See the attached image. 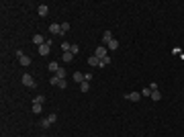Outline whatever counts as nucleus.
<instances>
[{"label":"nucleus","instance_id":"3","mask_svg":"<svg viewBox=\"0 0 184 137\" xmlns=\"http://www.w3.org/2000/svg\"><path fill=\"white\" fill-rule=\"evenodd\" d=\"M94 55H96L98 59H102L104 55H108V49L104 47V45H98V47H96V51H94Z\"/></svg>","mask_w":184,"mask_h":137},{"label":"nucleus","instance_id":"5","mask_svg":"<svg viewBox=\"0 0 184 137\" xmlns=\"http://www.w3.org/2000/svg\"><path fill=\"white\" fill-rule=\"evenodd\" d=\"M125 98L131 100V102H139L141 100V92H129V94H125Z\"/></svg>","mask_w":184,"mask_h":137},{"label":"nucleus","instance_id":"22","mask_svg":"<svg viewBox=\"0 0 184 137\" xmlns=\"http://www.w3.org/2000/svg\"><path fill=\"white\" fill-rule=\"evenodd\" d=\"M41 108H43V104H35V102H33V112H35V115H39Z\"/></svg>","mask_w":184,"mask_h":137},{"label":"nucleus","instance_id":"18","mask_svg":"<svg viewBox=\"0 0 184 137\" xmlns=\"http://www.w3.org/2000/svg\"><path fill=\"white\" fill-rule=\"evenodd\" d=\"M65 74H67V72L63 70V67H59V70L55 72V76H57V78H61V80H65Z\"/></svg>","mask_w":184,"mask_h":137},{"label":"nucleus","instance_id":"23","mask_svg":"<svg viewBox=\"0 0 184 137\" xmlns=\"http://www.w3.org/2000/svg\"><path fill=\"white\" fill-rule=\"evenodd\" d=\"M61 49H63V51H70V49H72V45L67 43V41H63V43H61Z\"/></svg>","mask_w":184,"mask_h":137},{"label":"nucleus","instance_id":"2","mask_svg":"<svg viewBox=\"0 0 184 137\" xmlns=\"http://www.w3.org/2000/svg\"><path fill=\"white\" fill-rule=\"evenodd\" d=\"M22 86H27V88H35V80L31 74H25L22 76Z\"/></svg>","mask_w":184,"mask_h":137},{"label":"nucleus","instance_id":"25","mask_svg":"<svg viewBox=\"0 0 184 137\" xmlns=\"http://www.w3.org/2000/svg\"><path fill=\"white\" fill-rule=\"evenodd\" d=\"M70 51H72V53H78V51H80V45H72Z\"/></svg>","mask_w":184,"mask_h":137},{"label":"nucleus","instance_id":"4","mask_svg":"<svg viewBox=\"0 0 184 137\" xmlns=\"http://www.w3.org/2000/svg\"><path fill=\"white\" fill-rule=\"evenodd\" d=\"M16 55H18V61H20V65H31V57H29V55H25L22 51H18Z\"/></svg>","mask_w":184,"mask_h":137},{"label":"nucleus","instance_id":"26","mask_svg":"<svg viewBox=\"0 0 184 137\" xmlns=\"http://www.w3.org/2000/svg\"><path fill=\"white\" fill-rule=\"evenodd\" d=\"M84 80H86V82H90V80H92V74H90V72H86V76H84Z\"/></svg>","mask_w":184,"mask_h":137},{"label":"nucleus","instance_id":"11","mask_svg":"<svg viewBox=\"0 0 184 137\" xmlns=\"http://www.w3.org/2000/svg\"><path fill=\"white\" fill-rule=\"evenodd\" d=\"M88 63H90V65H92V67H96V65H98V63H100V59H98V57H96V55H90V57H88Z\"/></svg>","mask_w":184,"mask_h":137},{"label":"nucleus","instance_id":"14","mask_svg":"<svg viewBox=\"0 0 184 137\" xmlns=\"http://www.w3.org/2000/svg\"><path fill=\"white\" fill-rule=\"evenodd\" d=\"M37 12H39V16H45V14H47V4H39Z\"/></svg>","mask_w":184,"mask_h":137},{"label":"nucleus","instance_id":"13","mask_svg":"<svg viewBox=\"0 0 184 137\" xmlns=\"http://www.w3.org/2000/svg\"><path fill=\"white\" fill-rule=\"evenodd\" d=\"M104 65H110V55H104V57L100 59V63H98V67H104Z\"/></svg>","mask_w":184,"mask_h":137},{"label":"nucleus","instance_id":"21","mask_svg":"<svg viewBox=\"0 0 184 137\" xmlns=\"http://www.w3.org/2000/svg\"><path fill=\"white\" fill-rule=\"evenodd\" d=\"M70 31V22H61V35H65Z\"/></svg>","mask_w":184,"mask_h":137},{"label":"nucleus","instance_id":"16","mask_svg":"<svg viewBox=\"0 0 184 137\" xmlns=\"http://www.w3.org/2000/svg\"><path fill=\"white\" fill-rule=\"evenodd\" d=\"M74 82L82 84V82H84V74H82V72H76V74H74Z\"/></svg>","mask_w":184,"mask_h":137},{"label":"nucleus","instance_id":"17","mask_svg":"<svg viewBox=\"0 0 184 137\" xmlns=\"http://www.w3.org/2000/svg\"><path fill=\"white\" fill-rule=\"evenodd\" d=\"M39 125H41L43 129H47V127H49V125H53V123L49 121V117H45V119H41V123H39Z\"/></svg>","mask_w":184,"mask_h":137},{"label":"nucleus","instance_id":"15","mask_svg":"<svg viewBox=\"0 0 184 137\" xmlns=\"http://www.w3.org/2000/svg\"><path fill=\"white\" fill-rule=\"evenodd\" d=\"M47 67H49V72H57V70H59V63L53 59V61H49V65H47Z\"/></svg>","mask_w":184,"mask_h":137},{"label":"nucleus","instance_id":"24","mask_svg":"<svg viewBox=\"0 0 184 137\" xmlns=\"http://www.w3.org/2000/svg\"><path fill=\"white\" fill-rule=\"evenodd\" d=\"M141 96H151V88H143L141 90Z\"/></svg>","mask_w":184,"mask_h":137},{"label":"nucleus","instance_id":"10","mask_svg":"<svg viewBox=\"0 0 184 137\" xmlns=\"http://www.w3.org/2000/svg\"><path fill=\"white\" fill-rule=\"evenodd\" d=\"M153 102H157V100H162V92H159V90H153L151 92V96H149Z\"/></svg>","mask_w":184,"mask_h":137},{"label":"nucleus","instance_id":"1","mask_svg":"<svg viewBox=\"0 0 184 137\" xmlns=\"http://www.w3.org/2000/svg\"><path fill=\"white\" fill-rule=\"evenodd\" d=\"M51 45H53V41H51V39H47V41H45V45H41V47H39V55H49Z\"/></svg>","mask_w":184,"mask_h":137},{"label":"nucleus","instance_id":"27","mask_svg":"<svg viewBox=\"0 0 184 137\" xmlns=\"http://www.w3.org/2000/svg\"><path fill=\"white\" fill-rule=\"evenodd\" d=\"M43 137H45V135H43Z\"/></svg>","mask_w":184,"mask_h":137},{"label":"nucleus","instance_id":"12","mask_svg":"<svg viewBox=\"0 0 184 137\" xmlns=\"http://www.w3.org/2000/svg\"><path fill=\"white\" fill-rule=\"evenodd\" d=\"M106 49H110V51H114V49H119V41L117 39H112L108 45H106Z\"/></svg>","mask_w":184,"mask_h":137},{"label":"nucleus","instance_id":"9","mask_svg":"<svg viewBox=\"0 0 184 137\" xmlns=\"http://www.w3.org/2000/svg\"><path fill=\"white\" fill-rule=\"evenodd\" d=\"M72 59H74V53H72V51H63V53H61V61H65V63H70Z\"/></svg>","mask_w":184,"mask_h":137},{"label":"nucleus","instance_id":"20","mask_svg":"<svg viewBox=\"0 0 184 137\" xmlns=\"http://www.w3.org/2000/svg\"><path fill=\"white\" fill-rule=\"evenodd\" d=\"M80 90H82V92H88V90H90V84H88V82L84 80V82L80 84Z\"/></svg>","mask_w":184,"mask_h":137},{"label":"nucleus","instance_id":"6","mask_svg":"<svg viewBox=\"0 0 184 137\" xmlns=\"http://www.w3.org/2000/svg\"><path fill=\"white\" fill-rule=\"evenodd\" d=\"M49 31H51V35H61V25L51 22V25H49Z\"/></svg>","mask_w":184,"mask_h":137},{"label":"nucleus","instance_id":"7","mask_svg":"<svg viewBox=\"0 0 184 137\" xmlns=\"http://www.w3.org/2000/svg\"><path fill=\"white\" fill-rule=\"evenodd\" d=\"M45 41H47V39H45L43 35H39V33H37V35L33 37V43L37 45V47H41V45H45Z\"/></svg>","mask_w":184,"mask_h":137},{"label":"nucleus","instance_id":"8","mask_svg":"<svg viewBox=\"0 0 184 137\" xmlns=\"http://www.w3.org/2000/svg\"><path fill=\"white\" fill-rule=\"evenodd\" d=\"M110 41H112V33H110V31H104V35H102V45L106 47Z\"/></svg>","mask_w":184,"mask_h":137},{"label":"nucleus","instance_id":"19","mask_svg":"<svg viewBox=\"0 0 184 137\" xmlns=\"http://www.w3.org/2000/svg\"><path fill=\"white\" fill-rule=\"evenodd\" d=\"M33 102H35V104H43V102H45V96H43V94H39V96H35V98H33Z\"/></svg>","mask_w":184,"mask_h":137}]
</instances>
